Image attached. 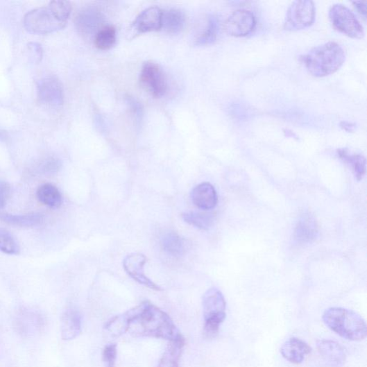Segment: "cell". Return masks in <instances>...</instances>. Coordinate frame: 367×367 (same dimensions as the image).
Masks as SVG:
<instances>
[{
	"instance_id": "obj_12",
	"label": "cell",
	"mask_w": 367,
	"mask_h": 367,
	"mask_svg": "<svg viewBox=\"0 0 367 367\" xmlns=\"http://www.w3.org/2000/svg\"><path fill=\"white\" fill-rule=\"evenodd\" d=\"M37 96L42 103L50 106H60L63 103L62 86L56 76L41 79L37 85Z\"/></svg>"
},
{
	"instance_id": "obj_9",
	"label": "cell",
	"mask_w": 367,
	"mask_h": 367,
	"mask_svg": "<svg viewBox=\"0 0 367 367\" xmlns=\"http://www.w3.org/2000/svg\"><path fill=\"white\" fill-rule=\"evenodd\" d=\"M104 16L100 10L95 7L84 8L80 10L75 18L76 28L83 37L91 38L105 26Z\"/></svg>"
},
{
	"instance_id": "obj_19",
	"label": "cell",
	"mask_w": 367,
	"mask_h": 367,
	"mask_svg": "<svg viewBox=\"0 0 367 367\" xmlns=\"http://www.w3.org/2000/svg\"><path fill=\"white\" fill-rule=\"evenodd\" d=\"M0 221L13 226L31 228L41 225L44 221V217L40 213L37 212L12 214L0 211Z\"/></svg>"
},
{
	"instance_id": "obj_26",
	"label": "cell",
	"mask_w": 367,
	"mask_h": 367,
	"mask_svg": "<svg viewBox=\"0 0 367 367\" xmlns=\"http://www.w3.org/2000/svg\"><path fill=\"white\" fill-rule=\"evenodd\" d=\"M182 217L189 225L204 230L210 229L214 223V215L210 212H187Z\"/></svg>"
},
{
	"instance_id": "obj_20",
	"label": "cell",
	"mask_w": 367,
	"mask_h": 367,
	"mask_svg": "<svg viewBox=\"0 0 367 367\" xmlns=\"http://www.w3.org/2000/svg\"><path fill=\"white\" fill-rule=\"evenodd\" d=\"M185 23V15L182 11L177 9L162 11L161 29L167 33H180L184 29Z\"/></svg>"
},
{
	"instance_id": "obj_24",
	"label": "cell",
	"mask_w": 367,
	"mask_h": 367,
	"mask_svg": "<svg viewBox=\"0 0 367 367\" xmlns=\"http://www.w3.org/2000/svg\"><path fill=\"white\" fill-rule=\"evenodd\" d=\"M160 244L164 251L171 256L180 257L185 253L184 240L175 232L164 233L161 237Z\"/></svg>"
},
{
	"instance_id": "obj_17",
	"label": "cell",
	"mask_w": 367,
	"mask_h": 367,
	"mask_svg": "<svg viewBox=\"0 0 367 367\" xmlns=\"http://www.w3.org/2000/svg\"><path fill=\"white\" fill-rule=\"evenodd\" d=\"M309 345L303 340L293 337L287 341L282 348V353L284 358L292 364H299L303 362L311 352Z\"/></svg>"
},
{
	"instance_id": "obj_8",
	"label": "cell",
	"mask_w": 367,
	"mask_h": 367,
	"mask_svg": "<svg viewBox=\"0 0 367 367\" xmlns=\"http://www.w3.org/2000/svg\"><path fill=\"white\" fill-rule=\"evenodd\" d=\"M316 8L310 0L295 1L289 8L285 19L284 28L290 31L305 29L314 22Z\"/></svg>"
},
{
	"instance_id": "obj_33",
	"label": "cell",
	"mask_w": 367,
	"mask_h": 367,
	"mask_svg": "<svg viewBox=\"0 0 367 367\" xmlns=\"http://www.w3.org/2000/svg\"><path fill=\"white\" fill-rule=\"evenodd\" d=\"M11 194V185L6 181L0 180V211H3L6 207Z\"/></svg>"
},
{
	"instance_id": "obj_4",
	"label": "cell",
	"mask_w": 367,
	"mask_h": 367,
	"mask_svg": "<svg viewBox=\"0 0 367 367\" xmlns=\"http://www.w3.org/2000/svg\"><path fill=\"white\" fill-rule=\"evenodd\" d=\"M203 334L206 339H213L219 334L226 318V301L221 291L215 288L207 290L203 296Z\"/></svg>"
},
{
	"instance_id": "obj_10",
	"label": "cell",
	"mask_w": 367,
	"mask_h": 367,
	"mask_svg": "<svg viewBox=\"0 0 367 367\" xmlns=\"http://www.w3.org/2000/svg\"><path fill=\"white\" fill-rule=\"evenodd\" d=\"M256 26L254 14L248 10L234 11L226 19L224 24L225 32L234 37H245L251 33Z\"/></svg>"
},
{
	"instance_id": "obj_25",
	"label": "cell",
	"mask_w": 367,
	"mask_h": 367,
	"mask_svg": "<svg viewBox=\"0 0 367 367\" xmlns=\"http://www.w3.org/2000/svg\"><path fill=\"white\" fill-rule=\"evenodd\" d=\"M339 157L345 162L349 164L353 170L355 178L357 181L362 180L366 173V159L361 155L350 153L347 148H340L338 150Z\"/></svg>"
},
{
	"instance_id": "obj_28",
	"label": "cell",
	"mask_w": 367,
	"mask_h": 367,
	"mask_svg": "<svg viewBox=\"0 0 367 367\" xmlns=\"http://www.w3.org/2000/svg\"><path fill=\"white\" fill-rule=\"evenodd\" d=\"M117 42V31L112 26H105L94 37L95 46L101 51L112 49Z\"/></svg>"
},
{
	"instance_id": "obj_11",
	"label": "cell",
	"mask_w": 367,
	"mask_h": 367,
	"mask_svg": "<svg viewBox=\"0 0 367 367\" xmlns=\"http://www.w3.org/2000/svg\"><path fill=\"white\" fill-rule=\"evenodd\" d=\"M146 257L141 253H133L127 255L123 260V266L126 273L138 284L150 289L161 291L162 289L151 280L144 274V266Z\"/></svg>"
},
{
	"instance_id": "obj_34",
	"label": "cell",
	"mask_w": 367,
	"mask_h": 367,
	"mask_svg": "<svg viewBox=\"0 0 367 367\" xmlns=\"http://www.w3.org/2000/svg\"><path fill=\"white\" fill-rule=\"evenodd\" d=\"M357 10L362 15L364 18L366 17V1H355L352 3Z\"/></svg>"
},
{
	"instance_id": "obj_22",
	"label": "cell",
	"mask_w": 367,
	"mask_h": 367,
	"mask_svg": "<svg viewBox=\"0 0 367 367\" xmlns=\"http://www.w3.org/2000/svg\"><path fill=\"white\" fill-rule=\"evenodd\" d=\"M185 345V338L175 341H169L160 361L158 367H180V359Z\"/></svg>"
},
{
	"instance_id": "obj_16",
	"label": "cell",
	"mask_w": 367,
	"mask_h": 367,
	"mask_svg": "<svg viewBox=\"0 0 367 367\" xmlns=\"http://www.w3.org/2000/svg\"><path fill=\"white\" fill-rule=\"evenodd\" d=\"M191 198L194 205L205 211L214 209L219 201L217 191L209 182L194 187L191 192Z\"/></svg>"
},
{
	"instance_id": "obj_15",
	"label": "cell",
	"mask_w": 367,
	"mask_h": 367,
	"mask_svg": "<svg viewBox=\"0 0 367 367\" xmlns=\"http://www.w3.org/2000/svg\"><path fill=\"white\" fill-rule=\"evenodd\" d=\"M318 226L315 219L309 213L302 214L296 224L294 239L299 245L314 242L318 236Z\"/></svg>"
},
{
	"instance_id": "obj_6",
	"label": "cell",
	"mask_w": 367,
	"mask_h": 367,
	"mask_svg": "<svg viewBox=\"0 0 367 367\" xmlns=\"http://www.w3.org/2000/svg\"><path fill=\"white\" fill-rule=\"evenodd\" d=\"M329 17L334 28L338 31L355 39H361L364 31L355 13L342 4L333 5L329 11Z\"/></svg>"
},
{
	"instance_id": "obj_13",
	"label": "cell",
	"mask_w": 367,
	"mask_h": 367,
	"mask_svg": "<svg viewBox=\"0 0 367 367\" xmlns=\"http://www.w3.org/2000/svg\"><path fill=\"white\" fill-rule=\"evenodd\" d=\"M317 349L329 367H343L347 361V352L341 345L332 340L317 341Z\"/></svg>"
},
{
	"instance_id": "obj_30",
	"label": "cell",
	"mask_w": 367,
	"mask_h": 367,
	"mask_svg": "<svg viewBox=\"0 0 367 367\" xmlns=\"http://www.w3.org/2000/svg\"><path fill=\"white\" fill-rule=\"evenodd\" d=\"M19 250L15 237L8 230L0 228V251L8 255H18Z\"/></svg>"
},
{
	"instance_id": "obj_14",
	"label": "cell",
	"mask_w": 367,
	"mask_h": 367,
	"mask_svg": "<svg viewBox=\"0 0 367 367\" xmlns=\"http://www.w3.org/2000/svg\"><path fill=\"white\" fill-rule=\"evenodd\" d=\"M162 10L158 7H150L136 18L133 29L137 33H146L161 30Z\"/></svg>"
},
{
	"instance_id": "obj_32",
	"label": "cell",
	"mask_w": 367,
	"mask_h": 367,
	"mask_svg": "<svg viewBox=\"0 0 367 367\" xmlns=\"http://www.w3.org/2000/svg\"><path fill=\"white\" fill-rule=\"evenodd\" d=\"M117 359V345L109 343L105 345L103 353L102 360L105 367H115Z\"/></svg>"
},
{
	"instance_id": "obj_35",
	"label": "cell",
	"mask_w": 367,
	"mask_h": 367,
	"mask_svg": "<svg viewBox=\"0 0 367 367\" xmlns=\"http://www.w3.org/2000/svg\"><path fill=\"white\" fill-rule=\"evenodd\" d=\"M340 126L343 130L352 133L355 130V124L352 122L343 121L340 123Z\"/></svg>"
},
{
	"instance_id": "obj_23",
	"label": "cell",
	"mask_w": 367,
	"mask_h": 367,
	"mask_svg": "<svg viewBox=\"0 0 367 367\" xmlns=\"http://www.w3.org/2000/svg\"><path fill=\"white\" fill-rule=\"evenodd\" d=\"M133 320L132 310L117 316L105 323L104 329L114 337H119L128 332Z\"/></svg>"
},
{
	"instance_id": "obj_18",
	"label": "cell",
	"mask_w": 367,
	"mask_h": 367,
	"mask_svg": "<svg viewBox=\"0 0 367 367\" xmlns=\"http://www.w3.org/2000/svg\"><path fill=\"white\" fill-rule=\"evenodd\" d=\"M61 336L63 340H73L77 338L82 331L81 316L74 309L64 311L60 320Z\"/></svg>"
},
{
	"instance_id": "obj_3",
	"label": "cell",
	"mask_w": 367,
	"mask_h": 367,
	"mask_svg": "<svg viewBox=\"0 0 367 367\" xmlns=\"http://www.w3.org/2000/svg\"><path fill=\"white\" fill-rule=\"evenodd\" d=\"M322 319L330 330L345 339L360 341L366 336L365 320L354 311L330 308L323 313Z\"/></svg>"
},
{
	"instance_id": "obj_7",
	"label": "cell",
	"mask_w": 367,
	"mask_h": 367,
	"mask_svg": "<svg viewBox=\"0 0 367 367\" xmlns=\"http://www.w3.org/2000/svg\"><path fill=\"white\" fill-rule=\"evenodd\" d=\"M139 81L143 89L155 98H161L167 92L166 75L160 65L154 61L144 63Z\"/></svg>"
},
{
	"instance_id": "obj_27",
	"label": "cell",
	"mask_w": 367,
	"mask_h": 367,
	"mask_svg": "<svg viewBox=\"0 0 367 367\" xmlns=\"http://www.w3.org/2000/svg\"><path fill=\"white\" fill-rule=\"evenodd\" d=\"M217 18L212 15L207 17L205 26L196 40V44L198 46L212 44L217 38L219 25Z\"/></svg>"
},
{
	"instance_id": "obj_1",
	"label": "cell",
	"mask_w": 367,
	"mask_h": 367,
	"mask_svg": "<svg viewBox=\"0 0 367 367\" xmlns=\"http://www.w3.org/2000/svg\"><path fill=\"white\" fill-rule=\"evenodd\" d=\"M133 316L128 332L136 337H151L175 341L184 339L173 320L149 301L132 309Z\"/></svg>"
},
{
	"instance_id": "obj_29",
	"label": "cell",
	"mask_w": 367,
	"mask_h": 367,
	"mask_svg": "<svg viewBox=\"0 0 367 367\" xmlns=\"http://www.w3.org/2000/svg\"><path fill=\"white\" fill-rule=\"evenodd\" d=\"M61 162L56 157H47L40 160L35 165V170L42 175H53L61 168Z\"/></svg>"
},
{
	"instance_id": "obj_5",
	"label": "cell",
	"mask_w": 367,
	"mask_h": 367,
	"mask_svg": "<svg viewBox=\"0 0 367 367\" xmlns=\"http://www.w3.org/2000/svg\"><path fill=\"white\" fill-rule=\"evenodd\" d=\"M48 6L29 12L24 18L26 28L32 33L46 35L63 29L67 26Z\"/></svg>"
},
{
	"instance_id": "obj_31",
	"label": "cell",
	"mask_w": 367,
	"mask_h": 367,
	"mask_svg": "<svg viewBox=\"0 0 367 367\" xmlns=\"http://www.w3.org/2000/svg\"><path fill=\"white\" fill-rule=\"evenodd\" d=\"M49 7L54 14L64 23H67L71 15L72 6L68 1H53Z\"/></svg>"
},
{
	"instance_id": "obj_21",
	"label": "cell",
	"mask_w": 367,
	"mask_h": 367,
	"mask_svg": "<svg viewBox=\"0 0 367 367\" xmlns=\"http://www.w3.org/2000/svg\"><path fill=\"white\" fill-rule=\"evenodd\" d=\"M37 198L42 204L51 208H58L62 203L60 191L57 187L51 183L39 187L37 190Z\"/></svg>"
},
{
	"instance_id": "obj_2",
	"label": "cell",
	"mask_w": 367,
	"mask_h": 367,
	"mask_svg": "<svg viewBox=\"0 0 367 367\" xmlns=\"http://www.w3.org/2000/svg\"><path fill=\"white\" fill-rule=\"evenodd\" d=\"M346 58L342 47L336 42H328L311 49L301 58L307 71L318 78L336 73Z\"/></svg>"
}]
</instances>
